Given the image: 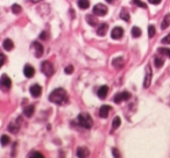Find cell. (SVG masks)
<instances>
[{"label":"cell","instance_id":"obj_1","mask_svg":"<svg viewBox=\"0 0 170 158\" xmlns=\"http://www.w3.org/2000/svg\"><path fill=\"white\" fill-rule=\"evenodd\" d=\"M49 100L56 105H64L69 100V95L64 89H56L50 93Z\"/></svg>","mask_w":170,"mask_h":158},{"label":"cell","instance_id":"obj_2","mask_svg":"<svg viewBox=\"0 0 170 158\" xmlns=\"http://www.w3.org/2000/svg\"><path fill=\"white\" fill-rule=\"evenodd\" d=\"M78 122H79V125L83 127V128H85V129H90V128H92V125H93L92 118L90 116V114H87V113L79 114Z\"/></svg>","mask_w":170,"mask_h":158},{"label":"cell","instance_id":"obj_3","mask_svg":"<svg viewBox=\"0 0 170 158\" xmlns=\"http://www.w3.org/2000/svg\"><path fill=\"white\" fill-rule=\"evenodd\" d=\"M11 86H12L11 78H9L7 74H3L1 78H0V89H3L4 92H7V91L11 89Z\"/></svg>","mask_w":170,"mask_h":158},{"label":"cell","instance_id":"obj_4","mask_svg":"<svg viewBox=\"0 0 170 158\" xmlns=\"http://www.w3.org/2000/svg\"><path fill=\"white\" fill-rule=\"evenodd\" d=\"M41 69H42V72L44 73L47 77H51V76L54 74L55 69H54V66H53V64H51L50 62H48V61L42 62Z\"/></svg>","mask_w":170,"mask_h":158},{"label":"cell","instance_id":"obj_5","mask_svg":"<svg viewBox=\"0 0 170 158\" xmlns=\"http://www.w3.org/2000/svg\"><path fill=\"white\" fill-rule=\"evenodd\" d=\"M107 12H108L107 7L103 4H98L93 7V14L97 16H105L107 14Z\"/></svg>","mask_w":170,"mask_h":158},{"label":"cell","instance_id":"obj_6","mask_svg":"<svg viewBox=\"0 0 170 158\" xmlns=\"http://www.w3.org/2000/svg\"><path fill=\"white\" fill-rule=\"evenodd\" d=\"M152 77H153V73H152L150 65H147V66H146V77H145V80H143V87H145V89H148L150 86Z\"/></svg>","mask_w":170,"mask_h":158},{"label":"cell","instance_id":"obj_7","mask_svg":"<svg viewBox=\"0 0 170 158\" xmlns=\"http://www.w3.org/2000/svg\"><path fill=\"white\" fill-rule=\"evenodd\" d=\"M122 35H124V29L121 27H114L111 32V37L113 40H119L122 37Z\"/></svg>","mask_w":170,"mask_h":158},{"label":"cell","instance_id":"obj_8","mask_svg":"<svg viewBox=\"0 0 170 158\" xmlns=\"http://www.w3.org/2000/svg\"><path fill=\"white\" fill-rule=\"evenodd\" d=\"M30 94L33 95L34 98H38L41 95L42 93V87L39 84H34V85H32V87H30Z\"/></svg>","mask_w":170,"mask_h":158},{"label":"cell","instance_id":"obj_9","mask_svg":"<svg viewBox=\"0 0 170 158\" xmlns=\"http://www.w3.org/2000/svg\"><path fill=\"white\" fill-rule=\"evenodd\" d=\"M33 47L35 49V56L36 57H42L43 53H44V49H43V45L40 43V42H34L33 43Z\"/></svg>","mask_w":170,"mask_h":158},{"label":"cell","instance_id":"obj_10","mask_svg":"<svg viewBox=\"0 0 170 158\" xmlns=\"http://www.w3.org/2000/svg\"><path fill=\"white\" fill-rule=\"evenodd\" d=\"M110 110H111V106H108V105L101 106V108L99 110V116L103 119H106L108 116Z\"/></svg>","mask_w":170,"mask_h":158},{"label":"cell","instance_id":"obj_11","mask_svg":"<svg viewBox=\"0 0 170 158\" xmlns=\"http://www.w3.org/2000/svg\"><path fill=\"white\" fill-rule=\"evenodd\" d=\"M23 73H25V76L27 78H32L35 74V69H34L32 65L27 64L25 66V69H23Z\"/></svg>","mask_w":170,"mask_h":158},{"label":"cell","instance_id":"obj_12","mask_svg":"<svg viewBox=\"0 0 170 158\" xmlns=\"http://www.w3.org/2000/svg\"><path fill=\"white\" fill-rule=\"evenodd\" d=\"M108 30V24L107 23H101L97 29V35L98 36H105L106 33Z\"/></svg>","mask_w":170,"mask_h":158},{"label":"cell","instance_id":"obj_13","mask_svg":"<svg viewBox=\"0 0 170 158\" xmlns=\"http://www.w3.org/2000/svg\"><path fill=\"white\" fill-rule=\"evenodd\" d=\"M90 155V151L86 146H79L77 149V156L78 157H87Z\"/></svg>","mask_w":170,"mask_h":158},{"label":"cell","instance_id":"obj_14","mask_svg":"<svg viewBox=\"0 0 170 158\" xmlns=\"http://www.w3.org/2000/svg\"><path fill=\"white\" fill-rule=\"evenodd\" d=\"M107 93H108V87L107 86H101L99 89H98V97L100 98V99H105L106 98V95H107Z\"/></svg>","mask_w":170,"mask_h":158},{"label":"cell","instance_id":"obj_15","mask_svg":"<svg viewBox=\"0 0 170 158\" xmlns=\"http://www.w3.org/2000/svg\"><path fill=\"white\" fill-rule=\"evenodd\" d=\"M34 112H35V107L33 105H30L26 107L25 110H23V114H25L27 118H32L34 115Z\"/></svg>","mask_w":170,"mask_h":158},{"label":"cell","instance_id":"obj_16","mask_svg":"<svg viewBox=\"0 0 170 158\" xmlns=\"http://www.w3.org/2000/svg\"><path fill=\"white\" fill-rule=\"evenodd\" d=\"M3 47H4L5 50H8V51H11V50H13V48H14V43H13L12 40L6 38V40L4 41V43H3Z\"/></svg>","mask_w":170,"mask_h":158},{"label":"cell","instance_id":"obj_17","mask_svg":"<svg viewBox=\"0 0 170 158\" xmlns=\"http://www.w3.org/2000/svg\"><path fill=\"white\" fill-rule=\"evenodd\" d=\"M170 26V14H167L161 23V29H167Z\"/></svg>","mask_w":170,"mask_h":158},{"label":"cell","instance_id":"obj_18","mask_svg":"<svg viewBox=\"0 0 170 158\" xmlns=\"http://www.w3.org/2000/svg\"><path fill=\"white\" fill-rule=\"evenodd\" d=\"M78 7L80 9H87L90 7V1L89 0H78Z\"/></svg>","mask_w":170,"mask_h":158},{"label":"cell","instance_id":"obj_19","mask_svg":"<svg viewBox=\"0 0 170 158\" xmlns=\"http://www.w3.org/2000/svg\"><path fill=\"white\" fill-rule=\"evenodd\" d=\"M112 64L114 68L120 69V68H122V65H124V59L122 58H116V59H113Z\"/></svg>","mask_w":170,"mask_h":158},{"label":"cell","instance_id":"obj_20","mask_svg":"<svg viewBox=\"0 0 170 158\" xmlns=\"http://www.w3.org/2000/svg\"><path fill=\"white\" fill-rule=\"evenodd\" d=\"M141 29L139 27H133L132 28V36L133 37H140L141 36Z\"/></svg>","mask_w":170,"mask_h":158},{"label":"cell","instance_id":"obj_21","mask_svg":"<svg viewBox=\"0 0 170 158\" xmlns=\"http://www.w3.org/2000/svg\"><path fill=\"white\" fill-rule=\"evenodd\" d=\"M19 128H20V126L18 125V121H17V123L12 122V123L9 125V127H8V130L11 131V133H17L18 130H19Z\"/></svg>","mask_w":170,"mask_h":158},{"label":"cell","instance_id":"obj_22","mask_svg":"<svg viewBox=\"0 0 170 158\" xmlns=\"http://www.w3.org/2000/svg\"><path fill=\"white\" fill-rule=\"evenodd\" d=\"M121 125V120L119 116H116V118H114V120H113L112 122V128L113 129H116V128H119Z\"/></svg>","mask_w":170,"mask_h":158},{"label":"cell","instance_id":"obj_23","mask_svg":"<svg viewBox=\"0 0 170 158\" xmlns=\"http://www.w3.org/2000/svg\"><path fill=\"white\" fill-rule=\"evenodd\" d=\"M9 141H11V140H9V137L7 136V135H3L1 138H0V142H1V145L3 146L7 145V144L9 143Z\"/></svg>","mask_w":170,"mask_h":158},{"label":"cell","instance_id":"obj_24","mask_svg":"<svg viewBox=\"0 0 170 158\" xmlns=\"http://www.w3.org/2000/svg\"><path fill=\"white\" fill-rule=\"evenodd\" d=\"M120 19H122V20L125 21H129V13L126 11V9H122V12L120 13Z\"/></svg>","mask_w":170,"mask_h":158},{"label":"cell","instance_id":"obj_25","mask_svg":"<svg viewBox=\"0 0 170 158\" xmlns=\"http://www.w3.org/2000/svg\"><path fill=\"white\" fill-rule=\"evenodd\" d=\"M86 20H87V22H89V24H90V26H95V24H97V22H98V21H97V19H95V18H93L92 15H87Z\"/></svg>","mask_w":170,"mask_h":158},{"label":"cell","instance_id":"obj_26","mask_svg":"<svg viewBox=\"0 0 170 158\" xmlns=\"http://www.w3.org/2000/svg\"><path fill=\"white\" fill-rule=\"evenodd\" d=\"M154 63H155V66H156V68H161L162 65L164 64V59H163V58H160V57H156Z\"/></svg>","mask_w":170,"mask_h":158},{"label":"cell","instance_id":"obj_27","mask_svg":"<svg viewBox=\"0 0 170 158\" xmlns=\"http://www.w3.org/2000/svg\"><path fill=\"white\" fill-rule=\"evenodd\" d=\"M12 12L14 13V14H19V13L22 12V8H21V6H19L18 4H14L12 6Z\"/></svg>","mask_w":170,"mask_h":158},{"label":"cell","instance_id":"obj_28","mask_svg":"<svg viewBox=\"0 0 170 158\" xmlns=\"http://www.w3.org/2000/svg\"><path fill=\"white\" fill-rule=\"evenodd\" d=\"M133 3L137 5V6H139V7L141 8H147V5L143 3V1H141V0H133Z\"/></svg>","mask_w":170,"mask_h":158},{"label":"cell","instance_id":"obj_29","mask_svg":"<svg viewBox=\"0 0 170 158\" xmlns=\"http://www.w3.org/2000/svg\"><path fill=\"white\" fill-rule=\"evenodd\" d=\"M155 32H156V30H155V27L150 24L149 27H148V36H149V37H153L154 35H155Z\"/></svg>","mask_w":170,"mask_h":158},{"label":"cell","instance_id":"obj_30","mask_svg":"<svg viewBox=\"0 0 170 158\" xmlns=\"http://www.w3.org/2000/svg\"><path fill=\"white\" fill-rule=\"evenodd\" d=\"M158 53H160V54H163V55H167L168 57H170V49L160 48V49H158Z\"/></svg>","mask_w":170,"mask_h":158},{"label":"cell","instance_id":"obj_31","mask_svg":"<svg viewBox=\"0 0 170 158\" xmlns=\"http://www.w3.org/2000/svg\"><path fill=\"white\" fill-rule=\"evenodd\" d=\"M28 157H39V158H43V155L40 154L39 151H33L32 154L28 155Z\"/></svg>","mask_w":170,"mask_h":158},{"label":"cell","instance_id":"obj_32","mask_svg":"<svg viewBox=\"0 0 170 158\" xmlns=\"http://www.w3.org/2000/svg\"><path fill=\"white\" fill-rule=\"evenodd\" d=\"M121 98H122V100H129L131 93L129 92H121Z\"/></svg>","mask_w":170,"mask_h":158},{"label":"cell","instance_id":"obj_33","mask_svg":"<svg viewBox=\"0 0 170 158\" xmlns=\"http://www.w3.org/2000/svg\"><path fill=\"white\" fill-rule=\"evenodd\" d=\"M121 101H124L122 98H121V93L116 94V97H114V102H116V104H120Z\"/></svg>","mask_w":170,"mask_h":158},{"label":"cell","instance_id":"obj_34","mask_svg":"<svg viewBox=\"0 0 170 158\" xmlns=\"http://www.w3.org/2000/svg\"><path fill=\"white\" fill-rule=\"evenodd\" d=\"M64 72H65L66 74H71V73L74 72V66H72V65H69V66H66L65 69H64Z\"/></svg>","mask_w":170,"mask_h":158},{"label":"cell","instance_id":"obj_35","mask_svg":"<svg viewBox=\"0 0 170 158\" xmlns=\"http://www.w3.org/2000/svg\"><path fill=\"white\" fill-rule=\"evenodd\" d=\"M5 62H6V56H5L4 54L0 53V68L5 64Z\"/></svg>","mask_w":170,"mask_h":158},{"label":"cell","instance_id":"obj_36","mask_svg":"<svg viewBox=\"0 0 170 158\" xmlns=\"http://www.w3.org/2000/svg\"><path fill=\"white\" fill-rule=\"evenodd\" d=\"M162 43H164V44H170V34H168L166 37L162 38Z\"/></svg>","mask_w":170,"mask_h":158},{"label":"cell","instance_id":"obj_37","mask_svg":"<svg viewBox=\"0 0 170 158\" xmlns=\"http://www.w3.org/2000/svg\"><path fill=\"white\" fill-rule=\"evenodd\" d=\"M112 151H113V156H114V157H120V154H119V151L116 150V148H113Z\"/></svg>","mask_w":170,"mask_h":158},{"label":"cell","instance_id":"obj_38","mask_svg":"<svg viewBox=\"0 0 170 158\" xmlns=\"http://www.w3.org/2000/svg\"><path fill=\"white\" fill-rule=\"evenodd\" d=\"M149 1V4H153V5H158L161 3V0H148Z\"/></svg>","mask_w":170,"mask_h":158},{"label":"cell","instance_id":"obj_39","mask_svg":"<svg viewBox=\"0 0 170 158\" xmlns=\"http://www.w3.org/2000/svg\"><path fill=\"white\" fill-rule=\"evenodd\" d=\"M40 38H47V33L46 32L42 33L41 35H40Z\"/></svg>","mask_w":170,"mask_h":158},{"label":"cell","instance_id":"obj_40","mask_svg":"<svg viewBox=\"0 0 170 158\" xmlns=\"http://www.w3.org/2000/svg\"><path fill=\"white\" fill-rule=\"evenodd\" d=\"M32 3H34V4H36V3H40V1H42V0H30Z\"/></svg>","mask_w":170,"mask_h":158},{"label":"cell","instance_id":"obj_41","mask_svg":"<svg viewBox=\"0 0 170 158\" xmlns=\"http://www.w3.org/2000/svg\"><path fill=\"white\" fill-rule=\"evenodd\" d=\"M106 1H107V3H110V4H111V3H112L113 0H106Z\"/></svg>","mask_w":170,"mask_h":158}]
</instances>
